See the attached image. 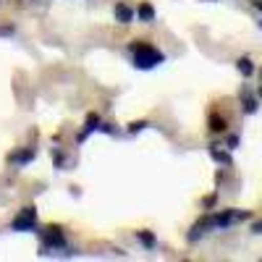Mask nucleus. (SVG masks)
<instances>
[{
    "mask_svg": "<svg viewBox=\"0 0 262 262\" xmlns=\"http://www.w3.org/2000/svg\"><path fill=\"white\" fill-rule=\"evenodd\" d=\"M11 228L18 231V233H32L37 228V207L29 205L24 210H18L16 217H13V223H11Z\"/></svg>",
    "mask_w": 262,
    "mask_h": 262,
    "instance_id": "2",
    "label": "nucleus"
},
{
    "mask_svg": "<svg viewBox=\"0 0 262 262\" xmlns=\"http://www.w3.org/2000/svg\"><path fill=\"white\" fill-rule=\"evenodd\" d=\"M210 158H212L215 163H221L223 168H228V165H231V155L221 149V144H212V147H210Z\"/></svg>",
    "mask_w": 262,
    "mask_h": 262,
    "instance_id": "11",
    "label": "nucleus"
},
{
    "mask_svg": "<svg viewBox=\"0 0 262 262\" xmlns=\"http://www.w3.org/2000/svg\"><path fill=\"white\" fill-rule=\"evenodd\" d=\"M252 233H257V236H262V221H257V223L252 226Z\"/></svg>",
    "mask_w": 262,
    "mask_h": 262,
    "instance_id": "19",
    "label": "nucleus"
},
{
    "mask_svg": "<svg viewBox=\"0 0 262 262\" xmlns=\"http://www.w3.org/2000/svg\"><path fill=\"white\" fill-rule=\"evenodd\" d=\"M257 95H259V97H262V86H259V90H257Z\"/></svg>",
    "mask_w": 262,
    "mask_h": 262,
    "instance_id": "22",
    "label": "nucleus"
},
{
    "mask_svg": "<svg viewBox=\"0 0 262 262\" xmlns=\"http://www.w3.org/2000/svg\"><path fill=\"white\" fill-rule=\"evenodd\" d=\"M147 126H149V121H134L128 126V134H139V131H144Z\"/></svg>",
    "mask_w": 262,
    "mask_h": 262,
    "instance_id": "16",
    "label": "nucleus"
},
{
    "mask_svg": "<svg viewBox=\"0 0 262 262\" xmlns=\"http://www.w3.org/2000/svg\"><path fill=\"white\" fill-rule=\"evenodd\" d=\"M137 242L142 247H147V249H155L158 247V238H155V233H152V231H139L137 233Z\"/></svg>",
    "mask_w": 262,
    "mask_h": 262,
    "instance_id": "14",
    "label": "nucleus"
},
{
    "mask_svg": "<svg viewBox=\"0 0 262 262\" xmlns=\"http://www.w3.org/2000/svg\"><path fill=\"white\" fill-rule=\"evenodd\" d=\"M63 244H66V238H63L60 228L48 226L45 231H42V254H53V252H58Z\"/></svg>",
    "mask_w": 262,
    "mask_h": 262,
    "instance_id": "4",
    "label": "nucleus"
},
{
    "mask_svg": "<svg viewBox=\"0 0 262 262\" xmlns=\"http://www.w3.org/2000/svg\"><path fill=\"white\" fill-rule=\"evenodd\" d=\"M207 123H210V131H212V134H223V131L228 128V121H226L221 113H212Z\"/></svg>",
    "mask_w": 262,
    "mask_h": 262,
    "instance_id": "13",
    "label": "nucleus"
},
{
    "mask_svg": "<svg viewBox=\"0 0 262 262\" xmlns=\"http://www.w3.org/2000/svg\"><path fill=\"white\" fill-rule=\"evenodd\" d=\"M259 76H262V71H259Z\"/></svg>",
    "mask_w": 262,
    "mask_h": 262,
    "instance_id": "23",
    "label": "nucleus"
},
{
    "mask_svg": "<svg viewBox=\"0 0 262 262\" xmlns=\"http://www.w3.org/2000/svg\"><path fill=\"white\" fill-rule=\"evenodd\" d=\"M202 205H205V207H212V205H215V194H210V196H207V200H205Z\"/></svg>",
    "mask_w": 262,
    "mask_h": 262,
    "instance_id": "21",
    "label": "nucleus"
},
{
    "mask_svg": "<svg viewBox=\"0 0 262 262\" xmlns=\"http://www.w3.org/2000/svg\"><path fill=\"white\" fill-rule=\"evenodd\" d=\"M34 158H37V149H34V147H24V149H16V152H11V155H8V165L21 168V165H29Z\"/></svg>",
    "mask_w": 262,
    "mask_h": 262,
    "instance_id": "5",
    "label": "nucleus"
},
{
    "mask_svg": "<svg viewBox=\"0 0 262 262\" xmlns=\"http://www.w3.org/2000/svg\"><path fill=\"white\" fill-rule=\"evenodd\" d=\"M53 163H55V168L58 170H69V168H66V155H63V152H53Z\"/></svg>",
    "mask_w": 262,
    "mask_h": 262,
    "instance_id": "15",
    "label": "nucleus"
},
{
    "mask_svg": "<svg viewBox=\"0 0 262 262\" xmlns=\"http://www.w3.org/2000/svg\"><path fill=\"white\" fill-rule=\"evenodd\" d=\"M113 16H116V21L118 24H131L134 21V11H131V6H126V3H116V8H113Z\"/></svg>",
    "mask_w": 262,
    "mask_h": 262,
    "instance_id": "8",
    "label": "nucleus"
},
{
    "mask_svg": "<svg viewBox=\"0 0 262 262\" xmlns=\"http://www.w3.org/2000/svg\"><path fill=\"white\" fill-rule=\"evenodd\" d=\"M137 16L142 18V24H155V8H152V3H147V0H144V3L137 8Z\"/></svg>",
    "mask_w": 262,
    "mask_h": 262,
    "instance_id": "10",
    "label": "nucleus"
},
{
    "mask_svg": "<svg viewBox=\"0 0 262 262\" xmlns=\"http://www.w3.org/2000/svg\"><path fill=\"white\" fill-rule=\"evenodd\" d=\"M95 131H100V116L97 113H90V116H86V121H84V131L76 137V142H84L90 134H95Z\"/></svg>",
    "mask_w": 262,
    "mask_h": 262,
    "instance_id": "7",
    "label": "nucleus"
},
{
    "mask_svg": "<svg viewBox=\"0 0 262 262\" xmlns=\"http://www.w3.org/2000/svg\"><path fill=\"white\" fill-rule=\"evenodd\" d=\"M207 228H212V217H210V215L194 223V228H191V233H189V242H191V244H194V242H200V238L207 233Z\"/></svg>",
    "mask_w": 262,
    "mask_h": 262,
    "instance_id": "6",
    "label": "nucleus"
},
{
    "mask_svg": "<svg viewBox=\"0 0 262 262\" xmlns=\"http://www.w3.org/2000/svg\"><path fill=\"white\" fill-rule=\"evenodd\" d=\"M226 147H228V149H236V147H238V137H236V134H231V137H228V142H226Z\"/></svg>",
    "mask_w": 262,
    "mask_h": 262,
    "instance_id": "18",
    "label": "nucleus"
},
{
    "mask_svg": "<svg viewBox=\"0 0 262 262\" xmlns=\"http://www.w3.org/2000/svg\"><path fill=\"white\" fill-rule=\"evenodd\" d=\"M236 69H238V74H242V76H254V63H252V58L249 55H242V58H238L236 60Z\"/></svg>",
    "mask_w": 262,
    "mask_h": 262,
    "instance_id": "12",
    "label": "nucleus"
},
{
    "mask_svg": "<svg viewBox=\"0 0 262 262\" xmlns=\"http://www.w3.org/2000/svg\"><path fill=\"white\" fill-rule=\"evenodd\" d=\"M100 131H102V134H111V137L118 134V128H113V123H102V121H100Z\"/></svg>",
    "mask_w": 262,
    "mask_h": 262,
    "instance_id": "17",
    "label": "nucleus"
},
{
    "mask_svg": "<svg viewBox=\"0 0 262 262\" xmlns=\"http://www.w3.org/2000/svg\"><path fill=\"white\" fill-rule=\"evenodd\" d=\"M210 217H212V228H221L223 231V228H231L238 221H247L249 210H223V212H215Z\"/></svg>",
    "mask_w": 262,
    "mask_h": 262,
    "instance_id": "3",
    "label": "nucleus"
},
{
    "mask_svg": "<svg viewBox=\"0 0 262 262\" xmlns=\"http://www.w3.org/2000/svg\"><path fill=\"white\" fill-rule=\"evenodd\" d=\"M252 6H254V8L262 13V0H252ZM259 27H262V16H259Z\"/></svg>",
    "mask_w": 262,
    "mask_h": 262,
    "instance_id": "20",
    "label": "nucleus"
},
{
    "mask_svg": "<svg viewBox=\"0 0 262 262\" xmlns=\"http://www.w3.org/2000/svg\"><path fill=\"white\" fill-rule=\"evenodd\" d=\"M131 55H134V66L139 71H152L158 69L160 63H165V53H160L155 45H149L147 39H137L131 42Z\"/></svg>",
    "mask_w": 262,
    "mask_h": 262,
    "instance_id": "1",
    "label": "nucleus"
},
{
    "mask_svg": "<svg viewBox=\"0 0 262 262\" xmlns=\"http://www.w3.org/2000/svg\"><path fill=\"white\" fill-rule=\"evenodd\" d=\"M257 107H259L257 97H254L249 90H244V92H242V111H244L247 116H254V113H257Z\"/></svg>",
    "mask_w": 262,
    "mask_h": 262,
    "instance_id": "9",
    "label": "nucleus"
}]
</instances>
